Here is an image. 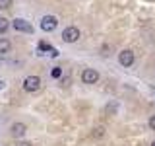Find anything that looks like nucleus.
Masks as SVG:
<instances>
[{
  "mask_svg": "<svg viewBox=\"0 0 155 146\" xmlns=\"http://www.w3.org/2000/svg\"><path fill=\"white\" fill-rule=\"evenodd\" d=\"M39 88H41V78L39 76H27L25 80H23V90L29 92V94L37 92Z\"/></svg>",
  "mask_w": 155,
  "mask_h": 146,
  "instance_id": "nucleus-1",
  "label": "nucleus"
},
{
  "mask_svg": "<svg viewBox=\"0 0 155 146\" xmlns=\"http://www.w3.org/2000/svg\"><path fill=\"white\" fill-rule=\"evenodd\" d=\"M80 29L74 27V26H70V27H66L64 31H62V39H64V43H76L78 39H80Z\"/></svg>",
  "mask_w": 155,
  "mask_h": 146,
  "instance_id": "nucleus-2",
  "label": "nucleus"
},
{
  "mask_svg": "<svg viewBox=\"0 0 155 146\" xmlns=\"http://www.w3.org/2000/svg\"><path fill=\"white\" fill-rule=\"evenodd\" d=\"M118 62H120L124 68L132 66V64H134V53L130 51V49H124V51H120V53H118Z\"/></svg>",
  "mask_w": 155,
  "mask_h": 146,
  "instance_id": "nucleus-3",
  "label": "nucleus"
},
{
  "mask_svg": "<svg viewBox=\"0 0 155 146\" xmlns=\"http://www.w3.org/2000/svg\"><path fill=\"white\" fill-rule=\"evenodd\" d=\"M97 80H99V72L93 70V68H85L81 72V82L84 84H97Z\"/></svg>",
  "mask_w": 155,
  "mask_h": 146,
  "instance_id": "nucleus-4",
  "label": "nucleus"
},
{
  "mask_svg": "<svg viewBox=\"0 0 155 146\" xmlns=\"http://www.w3.org/2000/svg\"><path fill=\"white\" fill-rule=\"evenodd\" d=\"M56 26H58V19L54 16H45L41 19V29L43 31H54Z\"/></svg>",
  "mask_w": 155,
  "mask_h": 146,
  "instance_id": "nucleus-5",
  "label": "nucleus"
},
{
  "mask_svg": "<svg viewBox=\"0 0 155 146\" xmlns=\"http://www.w3.org/2000/svg\"><path fill=\"white\" fill-rule=\"evenodd\" d=\"M14 29H16V31H23V33H33V26L29 22H25V19H21V18L14 19Z\"/></svg>",
  "mask_w": 155,
  "mask_h": 146,
  "instance_id": "nucleus-6",
  "label": "nucleus"
},
{
  "mask_svg": "<svg viewBox=\"0 0 155 146\" xmlns=\"http://www.w3.org/2000/svg\"><path fill=\"white\" fill-rule=\"evenodd\" d=\"M27 130V127L23 123H14L12 127H10V133H12V136H23Z\"/></svg>",
  "mask_w": 155,
  "mask_h": 146,
  "instance_id": "nucleus-7",
  "label": "nucleus"
},
{
  "mask_svg": "<svg viewBox=\"0 0 155 146\" xmlns=\"http://www.w3.org/2000/svg\"><path fill=\"white\" fill-rule=\"evenodd\" d=\"M10 49H12V43H10L8 39H0V55L10 53Z\"/></svg>",
  "mask_w": 155,
  "mask_h": 146,
  "instance_id": "nucleus-8",
  "label": "nucleus"
},
{
  "mask_svg": "<svg viewBox=\"0 0 155 146\" xmlns=\"http://www.w3.org/2000/svg\"><path fill=\"white\" fill-rule=\"evenodd\" d=\"M8 27H10L8 19H6V18H0V33H4V31H6Z\"/></svg>",
  "mask_w": 155,
  "mask_h": 146,
  "instance_id": "nucleus-9",
  "label": "nucleus"
},
{
  "mask_svg": "<svg viewBox=\"0 0 155 146\" xmlns=\"http://www.w3.org/2000/svg\"><path fill=\"white\" fill-rule=\"evenodd\" d=\"M12 2H14V0H0V8H2V10H8L10 6H12Z\"/></svg>",
  "mask_w": 155,
  "mask_h": 146,
  "instance_id": "nucleus-10",
  "label": "nucleus"
},
{
  "mask_svg": "<svg viewBox=\"0 0 155 146\" xmlns=\"http://www.w3.org/2000/svg\"><path fill=\"white\" fill-rule=\"evenodd\" d=\"M60 74H62V70H60V68H52V78H60Z\"/></svg>",
  "mask_w": 155,
  "mask_h": 146,
  "instance_id": "nucleus-11",
  "label": "nucleus"
},
{
  "mask_svg": "<svg viewBox=\"0 0 155 146\" xmlns=\"http://www.w3.org/2000/svg\"><path fill=\"white\" fill-rule=\"evenodd\" d=\"M93 136H103V129H101V127H97V129L93 130Z\"/></svg>",
  "mask_w": 155,
  "mask_h": 146,
  "instance_id": "nucleus-12",
  "label": "nucleus"
},
{
  "mask_svg": "<svg viewBox=\"0 0 155 146\" xmlns=\"http://www.w3.org/2000/svg\"><path fill=\"white\" fill-rule=\"evenodd\" d=\"M149 127H151V129L155 130V115H151V117H149Z\"/></svg>",
  "mask_w": 155,
  "mask_h": 146,
  "instance_id": "nucleus-13",
  "label": "nucleus"
},
{
  "mask_svg": "<svg viewBox=\"0 0 155 146\" xmlns=\"http://www.w3.org/2000/svg\"><path fill=\"white\" fill-rule=\"evenodd\" d=\"M16 146H33V144H31V142H18Z\"/></svg>",
  "mask_w": 155,
  "mask_h": 146,
  "instance_id": "nucleus-14",
  "label": "nucleus"
},
{
  "mask_svg": "<svg viewBox=\"0 0 155 146\" xmlns=\"http://www.w3.org/2000/svg\"><path fill=\"white\" fill-rule=\"evenodd\" d=\"M2 86H4V82H2V80H0V88H2Z\"/></svg>",
  "mask_w": 155,
  "mask_h": 146,
  "instance_id": "nucleus-15",
  "label": "nucleus"
},
{
  "mask_svg": "<svg viewBox=\"0 0 155 146\" xmlns=\"http://www.w3.org/2000/svg\"><path fill=\"white\" fill-rule=\"evenodd\" d=\"M151 146H155V140H153V142H151Z\"/></svg>",
  "mask_w": 155,
  "mask_h": 146,
  "instance_id": "nucleus-16",
  "label": "nucleus"
}]
</instances>
